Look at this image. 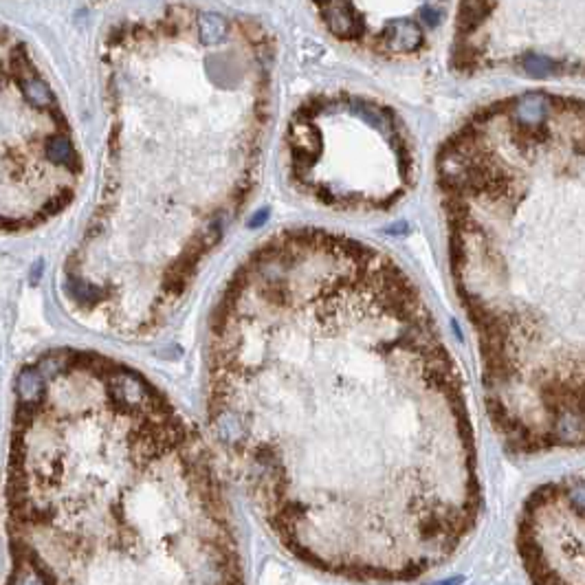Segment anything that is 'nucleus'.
<instances>
[{"mask_svg":"<svg viewBox=\"0 0 585 585\" xmlns=\"http://www.w3.org/2000/svg\"><path fill=\"white\" fill-rule=\"evenodd\" d=\"M451 64L465 75L506 69L528 78H585V3L462 5Z\"/></svg>","mask_w":585,"mask_h":585,"instance_id":"0eeeda50","label":"nucleus"},{"mask_svg":"<svg viewBox=\"0 0 585 585\" xmlns=\"http://www.w3.org/2000/svg\"><path fill=\"white\" fill-rule=\"evenodd\" d=\"M273 60L262 22L203 7L108 29L102 188L62 269L75 313L141 337L177 308L255 188Z\"/></svg>","mask_w":585,"mask_h":585,"instance_id":"f03ea898","label":"nucleus"},{"mask_svg":"<svg viewBox=\"0 0 585 585\" xmlns=\"http://www.w3.org/2000/svg\"><path fill=\"white\" fill-rule=\"evenodd\" d=\"M435 183L497 435L517 456L585 449V99L484 104Z\"/></svg>","mask_w":585,"mask_h":585,"instance_id":"20e7f679","label":"nucleus"},{"mask_svg":"<svg viewBox=\"0 0 585 585\" xmlns=\"http://www.w3.org/2000/svg\"><path fill=\"white\" fill-rule=\"evenodd\" d=\"M5 585H246L207 444L141 372L93 350L20 370Z\"/></svg>","mask_w":585,"mask_h":585,"instance_id":"7ed1b4c3","label":"nucleus"},{"mask_svg":"<svg viewBox=\"0 0 585 585\" xmlns=\"http://www.w3.org/2000/svg\"><path fill=\"white\" fill-rule=\"evenodd\" d=\"M286 156L295 188L332 209H390L414 183V152L401 119L348 91L313 95L295 110Z\"/></svg>","mask_w":585,"mask_h":585,"instance_id":"39448f33","label":"nucleus"},{"mask_svg":"<svg viewBox=\"0 0 585 585\" xmlns=\"http://www.w3.org/2000/svg\"><path fill=\"white\" fill-rule=\"evenodd\" d=\"M216 449L276 539L319 570L412 581L480 517L456 361L396 260L286 229L227 280L207 334Z\"/></svg>","mask_w":585,"mask_h":585,"instance_id":"f257e3e1","label":"nucleus"},{"mask_svg":"<svg viewBox=\"0 0 585 585\" xmlns=\"http://www.w3.org/2000/svg\"><path fill=\"white\" fill-rule=\"evenodd\" d=\"M317 11L326 29L337 38L352 42L366 38V18L359 14L357 5H326Z\"/></svg>","mask_w":585,"mask_h":585,"instance_id":"1a4fd4ad","label":"nucleus"},{"mask_svg":"<svg viewBox=\"0 0 585 585\" xmlns=\"http://www.w3.org/2000/svg\"><path fill=\"white\" fill-rule=\"evenodd\" d=\"M515 546L530 585H585V476L539 487L517 519Z\"/></svg>","mask_w":585,"mask_h":585,"instance_id":"6e6552de","label":"nucleus"},{"mask_svg":"<svg viewBox=\"0 0 585 585\" xmlns=\"http://www.w3.org/2000/svg\"><path fill=\"white\" fill-rule=\"evenodd\" d=\"M82 154L51 84L20 38L3 31V185L7 233H22L60 214L82 181Z\"/></svg>","mask_w":585,"mask_h":585,"instance_id":"423d86ee","label":"nucleus"}]
</instances>
